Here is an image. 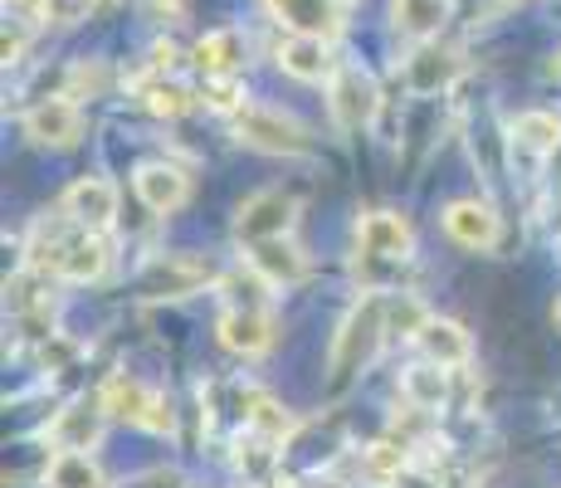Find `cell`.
<instances>
[{"label": "cell", "instance_id": "7402d4cb", "mask_svg": "<svg viewBox=\"0 0 561 488\" xmlns=\"http://www.w3.org/2000/svg\"><path fill=\"white\" fill-rule=\"evenodd\" d=\"M455 79H459V54L435 45V39H430V45H415V54L405 59V83H410V93H420V98L445 93Z\"/></svg>", "mask_w": 561, "mask_h": 488}, {"label": "cell", "instance_id": "e0dca14e", "mask_svg": "<svg viewBox=\"0 0 561 488\" xmlns=\"http://www.w3.org/2000/svg\"><path fill=\"white\" fill-rule=\"evenodd\" d=\"M244 264H250L268 288H294L308 279V254L294 245V235H288V240H264V245L244 249Z\"/></svg>", "mask_w": 561, "mask_h": 488}, {"label": "cell", "instance_id": "6da1fadb", "mask_svg": "<svg viewBox=\"0 0 561 488\" xmlns=\"http://www.w3.org/2000/svg\"><path fill=\"white\" fill-rule=\"evenodd\" d=\"M25 264L49 274L54 284H99L113 264V245L107 235L79 230L69 215H39L25 245Z\"/></svg>", "mask_w": 561, "mask_h": 488}, {"label": "cell", "instance_id": "836d02e7", "mask_svg": "<svg viewBox=\"0 0 561 488\" xmlns=\"http://www.w3.org/2000/svg\"><path fill=\"white\" fill-rule=\"evenodd\" d=\"M332 5H337V10H347V5H357V0H332Z\"/></svg>", "mask_w": 561, "mask_h": 488}, {"label": "cell", "instance_id": "5bb4252c", "mask_svg": "<svg viewBox=\"0 0 561 488\" xmlns=\"http://www.w3.org/2000/svg\"><path fill=\"white\" fill-rule=\"evenodd\" d=\"M274 59L298 83H332V73L342 69L337 54H332V39H312V35H288L274 49Z\"/></svg>", "mask_w": 561, "mask_h": 488}, {"label": "cell", "instance_id": "4dcf8cb0", "mask_svg": "<svg viewBox=\"0 0 561 488\" xmlns=\"http://www.w3.org/2000/svg\"><path fill=\"white\" fill-rule=\"evenodd\" d=\"M25 30H20V20H5V45H0V49H5V69H10V64H20V54H25Z\"/></svg>", "mask_w": 561, "mask_h": 488}, {"label": "cell", "instance_id": "3957f363", "mask_svg": "<svg viewBox=\"0 0 561 488\" xmlns=\"http://www.w3.org/2000/svg\"><path fill=\"white\" fill-rule=\"evenodd\" d=\"M230 133L234 143L268 151V157H308L312 151V133L298 123L294 113L284 107H268V103H244L240 113L230 117Z\"/></svg>", "mask_w": 561, "mask_h": 488}, {"label": "cell", "instance_id": "5b68a950", "mask_svg": "<svg viewBox=\"0 0 561 488\" xmlns=\"http://www.w3.org/2000/svg\"><path fill=\"white\" fill-rule=\"evenodd\" d=\"M205 288H220V269L201 254H157L137 274V298H147V303H176Z\"/></svg>", "mask_w": 561, "mask_h": 488}, {"label": "cell", "instance_id": "44dd1931", "mask_svg": "<svg viewBox=\"0 0 561 488\" xmlns=\"http://www.w3.org/2000/svg\"><path fill=\"white\" fill-rule=\"evenodd\" d=\"M240 430L268 440V444H288L298 435V420L278 406L268 390H254V386H240Z\"/></svg>", "mask_w": 561, "mask_h": 488}, {"label": "cell", "instance_id": "277c9868", "mask_svg": "<svg viewBox=\"0 0 561 488\" xmlns=\"http://www.w3.org/2000/svg\"><path fill=\"white\" fill-rule=\"evenodd\" d=\"M99 400H103L107 420H127V425L147 430V435H171V430H176V410H171V400L161 396L157 386L137 382V376H127V372L107 376Z\"/></svg>", "mask_w": 561, "mask_h": 488}, {"label": "cell", "instance_id": "1f68e13d", "mask_svg": "<svg viewBox=\"0 0 561 488\" xmlns=\"http://www.w3.org/2000/svg\"><path fill=\"white\" fill-rule=\"evenodd\" d=\"M445 488H479V484H473L463 469H449V474H445Z\"/></svg>", "mask_w": 561, "mask_h": 488}, {"label": "cell", "instance_id": "30bf717a", "mask_svg": "<svg viewBox=\"0 0 561 488\" xmlns=\"http://www.w3.org/2000/svg\"><path fill=\"white\" fill-rule=\"evenodd\" d=\"M59 211L69 215L79 230H93V235H107L117 225V186L107 177H79L69 191H64Z\"/></svg>", "mask_w": 561, "mask_h": 488}, {"label": "cell", "instance_id": "cb8c5ba5", "mask_svg": "<svg viewBox=\"0 0 561 488\" xmlns=\"http://www.w3.org/2000/svg\"><path fill=\"white\" fill-rule=\"evenodd\" d=\"M39 479H45V488H107L99 459L89 450H54Z\"/></svg>", "mask_w": 561, "mask_h": 488}, {"label": "cell", "instance_id": "9a60e30c", "mask_svg": "<svg viewBox=\"0 0 561 488\" xmlns=\"http://www.w3.org/2000/svg\"><path fill=\"white\" fill-rule=\"evenodd\" d=\"M191 64L201 69V79H240L244 64H250V39L240 30H210V35L196 39L191 49Z\"/></svg>", "mask_w": 561, "mask_h": 488}, {"label": "cell", "instance_id": "52a82bcc", "mask_svg": "<svg viewBox=\"0 0 561 488\" xmlns=\"http://www.w3.org/2000/svg\"><path fill=\"white\" fill-rule=\"evenodd\" d=\"M328 113L342 133H362V127L376 123V113H381V89H376V79L362 69V64H342V69L332 73Z\"/></svg>", "mask_w": 561, "mask_h": 488}, {"label": "cell", "instance_id": "603a6c76", "mask_svg": "<svg viewBox=\"0 0 561 488\" xmlns=\"http://www.w3.org/2000/svg\"><path fill=\"white\" fill-rule=\"evenodd\" d=\"M445 20H449V0H391L396 35L415 39V45H430L445 30Z\"/></svg>", "mask_w": 561, "mask_h": 488}, {"label": "cell", "instance_id": "2e32d148", "mask_svg": "<svg viewBox=\"0 0 561 488\" xmlns=\"http://www.w3.org/2000/svg\"><path fill=\"white\" fill-rule=\"evenodd\" d=\"M508 147H513V157H533V161L557 157L561 113L557 107H523V113L508 123Z\"/></svg>", "mask_w": 561, "mask_h": 488}, {"label": "cell", "instance_id": "8992f818", "mask_svg": "<svg viewBox=\"0 0 561 488\" xmlns=\"http://www.w3.org/2000/svg\"><path fill=\"white\" fill-rule=\"evenodd\" d=\"M298 225V195L284 186H264L254 195H244L234 211V240L240 249H254L264 240H288Z\"/></svg>", "mask_w": 561, "mask_h": 488}, {"label": "cell", "instance_id": "8fae6325", "mask_svg": "<svg viewBox=\"0 0 561 488\" xmlns=\"http://www.w3.org/2000/svg\"><path fill=\"white\" fill-rule=\"evenodd\" d=\"M445 235L459 249H473V254H489L503 240V220L489 201H449L445 205Z\"/></svg>", "mask_w": 561, "mask_h": 488}, {"label": "cell", "instance_id": "e575fe53", "mask_svg": "<svg viewBox=\"0 0 561 488\" xmlns=\"http://www.w3.org/2000/svg\"><path fill=\"white\" fill-rule=\"evenodd\" d=\"M552 73H557V79H561V54H557V59H552Z\"/></svg>", "mask_w": 561, "mask_h": 488}, {"label": "cell", "instance_id": "ac0fdd59", "mask_svg": "<svg viewBox=\"0 0 561 488\" xmlns=\"http://www.w3.org/2000/svg\"><path fill=\"white\" fill-rule=\"evenodd\" d=\"M415 347H420V356H425V362L445 366V372H463V366L473 362V338H469V328H463V322H455V318H435V313H430V322L420 328Z\"/></svg>", "mask_w": 561, "mask_h": 488}, {"label": "cell", "instance_id": "f1b7e54d", "mask_svg": "<svg viewBox=\"0 0 561 488\" xmlns=\"http://www.w3.org/2000/svg\"><path fill=\"white\" fill-rule=\"evenodd\" d=\"M205 103L215 107V113H225V117H234L240 113L244 103H250V98H244V83L240 79H205Z\"/></svg>", "mask_w": 561, "mask_h": 488}, {"label": "cell", "instance_id": "7a4b0ae2", "mask_svg": "<svg viewBox=\"0 0 561 488\" xmlns=\"http://www.w3.org/2000/svg\"><path fill=\"white\" fill-rule=\"evenodd\" d=\"M386 338H391V328H386V293H366L347 308V318L337 322V332H332V352H328V376H332V390L352 386L366 366L381 356Z\"/></svg>", "mask_w": 561, "mask_h": 488}, {"label": "cell", "instance_id": "4fadbf2b", "mask_svg": "<svg viewBox=\"0 0 561 488\" xmlns=\"http://www.w3.org/2000/svg\"><path fill=\"white\" fill-rule=\"evenodd\" d=\"M274 308H220V342L225 352L244 356V362H254V356H264L268 347H274Z\"/></svg>", "mask_w": 561, "mask_h": 488}, {"label": "cell", "instance_id": "83f0119b", "mask_svg": "<svg viewBox=\"0 0 561 488\" xmlns=\"http://www.w3.org/2000/svg\"><path fill=\"white\" fill-rule=\"evenodd\" d=\"M103 89V69L93 59H79V64H69V69H64V98H73V103H79V98H93Z\"/></svg>", "mask_w": 561, "mask_h": 488}, {"label": "cell", "instance_id": "ba28073f", "mask_svg": "<svg viewBox=\"0 0 561 488\" xmlns=\"http://www.w3.org/2000/svg\"><path fill=\"white\" fill-rule=\"evenodd\" d=\"M357 254L362 259H391V264H410L415 259V225L401 211H366L357 215Z\"/></svg>", "mask_w": 561, "mask_h": 488}, {"label": "cell", "instance_id": "ffe728a7", "mask_svg": "<svg viewBox=\"0 0 561 488\" xmlns=\"http://www.w3.org/2000/svg\"><path fill=\"white\" fill-rule=\"evenodd\" d=\"M103 420H107V410H103L99 396L93 400H69V406L49 420L54 450H89L93 454V444H99V435H103Z\"/></svg>", "mask_w": 561, "mask_h": 488}, {"label": "cell", "instance_id": "f546056e", "mask_svg": "<svg viewBox=\"0 0 561 488\" xmlns=\"http://www.w3.org/2000/svg\"><path fill=\"white\" fill-rule=\"evenodd\" d=\"M386 488H445V474H430L420 459H405L401 469L386 479Z\"/></svg>", "mask_w": 561, "mask_h": 488}, {"label": "cell", "instance_id": "d6986e66", "mask_svg": "<svg viewBox=\"0 0 561 488\" xmlns=\"http://www.w3.org/2000/svg\"><path fill=\"white\" fill-rule=\"evenodd\" d=\"M264 5L288 35L337 39V30H342V10L332 0H264Z\"/></svg>", "mask_w": 561, "mask_h": 488}, {"label": "cell", "instance_id": "484cf974", "mask_svg": "<svg viewBox=\"0 0 561 488\" xmlns=\"http://www.w3.org/2000/svg\"><path fill=\"white\" fill-rule=\"evenodd\" d=\"M137 98H142V107L152 117H186L191 107H196V93L186 89V83L176 79V73H167V79H147L137 83Z\"/></svg>", "mask_w": 561, "mask_h": 488}, {"label": "cell", "instance_id": "7c38bea8", "mask_svg": "<svg viewBox=\"0 0 561 488\" xmlns=\"http://www.w3.org/2000/svg\"><path fill=\"white\" fill-rule=\"evenodd\" d=\"M133 191L152 215H176L191 201V177L176 161H142L133 171Z\"/></svg>", "mask_w": 561, "mask_h": 488}, {"label": "cell", "instance_id": "d4e9b609", "mask_svg": "<svg viewBox=\"0 0 561 488\" xmlns=\"http://www.w3.org/2000/svg\"><path fill=\"white\" fill-rule=\"evenodd\" d=\"M449 376H455V372H445V366H435V362H425V356H420L415 366H405L401 396L410 400V406H420V410H430V416H435V410L449 400Z\"/></svg>", "mask_w": 561, "mask_h": 488}, {"label": "cell", "instance_id": "4316f807", "mask_svg": "<svg viewBox=\"0 0 561 488\" xmlns=\"http://www.w3.org/2000/svg\"><path fill=\"white\" fill-rule=\"evenodd\" d=\"M430 322L425 303L415 298V293H386V328L396 332V338H420V328Z\"/></svg>", "mask_w": 561, "mask_h": 488}, {"label": "cell", "instance_id": "9c48e42d", "mask_svg": "<svg viewBox=\"0 0 561 488\" xmlns=\"http://www.w3.org/2000/svg\"><path fill=\"white\" fill-rule=\"evenodd\" d=\"M25 137L35 147H49V151L79 147V137H83V107L73 103V98H64V93L39 98V103L25 113Z\"/></svg>", "mask_w": 561, "mask_h": 488}, {"label": "cell", "instance_id": "d6a6232c", "mask_svg": "<svg viewBox=\"0 0 561 488\" xmlns=\"http://www.w3.org/2000/svg\"><path fill=\"white\" fill-rule=\"evenodd\" d=\"M552 322H557V328H561V298H557V308H552Z\"/></svg>", "mask_w": 561, "mask_h": 488}]
</instances>
